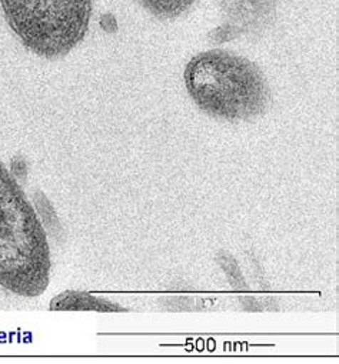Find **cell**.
Returning <instances> with one entry per match:
<instances>
[{"instance_id": "6", "label": "cell", "mask_w": 339, "mask_h": 364, "mask_svg": "<svg viewBox=\"0 0 339 364\" xmlns=\"http://www.w3.org/2000/svg\"><path fill=\"white\" fill-rule=\"evenodd\" d=\"M139 2L157 19L171 21L187 14L197 0H139Z\"/></svg>"}, {"instance_id": "2", "label": "cell", "mask_w": 339, "mask_h": 364, "mask_svg": "<svg viewBox=\"0 0 339 364\" xmlns=\"http://www.w3.org/2000/svg\"><path fill=\"white\" fill-rule=\"evenodd\" d=\"M184 80L195 105L208 116L226 122H251L271 106L264 72L249 59L224 49L192 58Z\"/></svg>"}, {"instance_id": "4", "label": "cell", "mask_w": 339, "mask_h": 364, "mask_svg": "<svg viewBox=\"0 0 339 364\" xmlns=\"http://www.w3.org/2000/svg\"><path fill=\"white\" fill-rule=\"evenodd\" d=\"M218 5L224 23L215 36L229 41L265 32L276 16L278 0H218Z\"/></svg>"}, {"instance_id": "3", "label": "cell", "mask_w": 339, "mask_h": 364, "mask_svg": "<svg viewBox=\"0 0 339 364\" xmlns=\"http://www.w3.org/2000/svg\"><path fill=\"white\" fill-rule=\"evenodd\" d=\"M0 8L25 48L41 58L58 59L85 39L92 0H0Z\"/></svg>"}, {"instance_id": "1", "label": "cell", "mask_w": 339, "mask_h": 364, "mask_svg": "<svg viewBox=\"0 0 339 364\" xmlns=\"http://www.w3.org/2000/svg\"><path fill=\"white\" fill-rule=\"evenodd\" d=\"M46 232L15 176L0 161V286L38 297L49 286Z\"/></svg>"}, {"instance_id": "5", "label": "cell", "mask_w": 339, "mask_h": 364, "mask_svg": "<svg viewBox=\"0 0 339 364\" xmlns=\"http://www.w3.org/2000/svg\"><path fill=\"white\" fill-rule=\"evenodd\" d=\"M51 310H92L100 313H123L127 309H123L116 303L90 296L83 291L71 290L56 296L51 301Z\"/></svg>"}]
</instances>
